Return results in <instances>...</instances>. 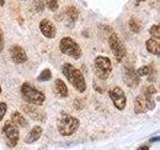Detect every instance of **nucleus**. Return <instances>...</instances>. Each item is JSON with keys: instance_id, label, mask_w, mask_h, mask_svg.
Masks as SVG:
<instances>
[{"instance_id": "1", "label": "nucleus", "mask_w": 160, "mask_h": 150, "mask_svg": "<svg viewBox=\"0 0 160 150\" xmlns=\"http://www.w3.org/2000/svg\"><path fill=\"white\" fill-rule=\"evenodd\" d=\"M157 94V89L153 85H149L143 90V92L135 100L134 111L136 114L147 112L155 108V101L153 100L154 95Z\"/></svg>"}, {"instance_id": "2", "label": "nucleus", "mask_w": 160, "mask_h": 150, "mask_svg": "<svg viewBox=\"0 0 160 150\" xmlns=\"http://www.w3.org/2000/svg\"><path fill=\"white\" fill-rule=\"evenodd\" d=\"M62 73L67 78L69 83L77 90L79 93H83L86 90V81L79 69L74 67L72 64L65 63L62 65Z\"/></svg>"}, {"instance_id": "3", "label": "nucleus", "mask_w": 160, "mask_h": 150, "mask_svg": "<svg viewBox=\"0 0 160 150\" xmlns=\"http://www.w3.org/2000/svg\"><path fill=\"white\" fill-rule=\"evenodd\" d=\"M21 93L25 101L34 105H41L45 101V95L34 85L25 82L21 86Z\"/></svg>"}, {"instance_id": "4", "label": "nucleus", "mask_w": 160, "mask_h": 150, "mask_svg": "<svg viewBox=\"0 0 160 150\" xmlns=\"http://www.w3.org/2000/svg\"><path fill=\"white\" fill-rule=\"evenodd\" d=\"M79 127V120L69 114H63L58 121V132L62 136H70Z\"/></svg>"}, {"instance_id": "5", "label": "nucleus", "mask_w": 160, "mask_h": 150, "mask_svg": "<svg viewBox=\"0 0 160 150\" xmlns=\"http://www.w3.org/2000/svg\"><path fill=\"white\" fill-rule=\"evenodd\" d=\"M60 51L62 53L66 54L67 56L72 57L73 59H79L82 56V50L77 42L73 40L71 37H63L60 40L59 43Z\"/></svg>"}, {"instance_id": "6", "label": "nucleus", "mask_w": 160, "mask_h": 150, "mask_svg": "<svg viewBox=\"0 0 160 150\" xmlns=\"http://www.w3.org/2000/svg\"><path fill=\"white\" fill-rule=\"evenodd\" d=\"M94 70L99 79L106 80L112 72L111 60L105 56H97L94 60Z\"/></svg>"}, {"instance_id": "7", "label": "nucleus", "mask_w": 160, "mask_h": 150, "mask_svg": "<svg viewBox=\"0 0 160 150\" xmlns=\"http://www.w3.org/2000/svg\"><path fill=\"white\" fill-rule=\"evenodd\" d=\"M108 43H109V47L111 49V51L113 52L115 58L118 62H121L122 60L126 57V48H125V45L123 41L117 34H112L109 36L108 39Z\"/></svg>"}, {"instance_id": "8", "label": "nucleus", "mask_w": 160, "mask_h": 150, "mask_svg": "<svg viewBox=\"0 0 160 150\" xmlns=\"http://www.w3.org/2000/svg\"><path fill=\"white\" fill-rule=\"evenodd\" d=\"M3 132L9 146H16L19 140V130L12 121H7L3 127Z\"/></svg>"}, {"instance_id": "9", "label": "nucleus", "mask_w": 160, "mask_h": 150, "mask_svg": "<svg viewBox=\"0 0 160 150\" xmlns=\"http://www.w3.org/2000/svg\"><path fill=\"white\" fill-rule=\"evenodd\" d=\"M109 97L112 100L114 106L118 110H123L126 106V95L122 88L118 86L112 88L109 91Z\"/></svg>"}, {"instance_id": "10", "label": "nucleus", "mask_w": 160, "mask_h": 150, "mask_svg": "<svg viewBox=\"0 0 160 150\" xmlns=\"http://www.w3.org/2000/svg\"><path fill=\"white\" fill-rule=\"evenodd\" d=\"M123 81L128 87H136L140 82L139 76L136 74V70L133 67H125L123 73Z\"/></svg>"}, {"instance_id": "11", "label": "nucleus", "mask_w": 160, "mask_h": 150, "mask_svg": "<svg viewBox=\"0 0 160 150\" xmlns=\"http://www.w3.org/2000/svg\"><path fill=\"white\" fill-rule=\"evenodd\" d=\"M10 55H11V59L13 60V62L17 64H22L26 62L28 59L24 48L17 44L12 45L11 48H10Z\"/></svg>"}, {"instance_id": "12", "label": "nucleus", "mask_w": 160, "mask_h": 150, "mask_svg": "<svg viewBox=\"0 0 160 150\" xmlns=\"http://www.w3.org/2000/svg\"><path fill=\"white\" fill-rule=\"evenodd\" d=\"M39 29L46 38L52 39L56 36V27L48 19H42L39 23Z\"/></svg>"}, {"instance_id": "13", "label": "nucleus", "mask_w": 160, "mask_h": 150, "mask_svg": "<svg viewBox=\"0 0 160 150\" xmlns=\"http://www.w3.org/2000/svg\"><path fill=\"white\" fill-rule=\"evenodd\" d=\"M54 92L57 96L65 98L68 96V88L61 79H56L54 82Z\"/></svg>"}, {"instance_id": "14", "label": "nucleus", "mask_w": 160, "mask_h": 150, "mask_svg": "<svg viewBox=\"0 0 160 150\" xmlns=\"http://www.w3.org/2000/svg\"><path fill=\"white\" fill-rule=\"evenodd\" d=\"M42 131L43 130H42L41 126H34L27 134L26 138H25V142L27 144H31L35 141H37V140L40 138V136H41Z\"/></svg>"}, {"instance_id": "15", "label": "nucleus", "mask_w": 160, "mask_h": 150, "mask_svg": "<svg viewBox=\"0 0 160 150\" xmlns=\"http://www.w3.org/2000/svg\"><path fill=\"white\" fill-rule=\"evenodd\" d=\"M66 16H67V21L71 25L70 26H73L75 22L77 21L78 16H79V11L77 10L76 7L74 6H68L66 9Z\"/></svg>"}, {"instance_id": "16", "label": "nucleus", "mask_w": 160, "mask_h": 150, "mask_svg": "<svg viewBox=\"0 0 160 150\" xmlns=\"http://www.w3.org/2000/svg\"><path fill=\"white\" fill-rule=\"evenodd\" d=\"M146 49L148 50V52L152 53L154 55H159L160 53V43L159 40L150 38L146 41Z\"/></svg>"}, {"instance_id": "17", "label": "nucleus", "mask_w": 160, "mask_h": 150, "mask_svg": "<svg viewBox=\"0 0 160 150\" xmlns=\"http://www.w3.org/2000/svg\"><path fill=\"white\" fill-rule=\"evenodd\" d=\"M11 121L15 125H19V126H27V121L25 120V118L21 115V113H19L18 111L13 112L11 115Z\"/></svg>"}, {"instance_id": "18", "label": "nucleus", "mask_w": 160, "mask_h": 150, "mask_svg": "<svg viewBox=\"0 0 160 150\" xmlns=\"http://www.w3.org/2000/svg\"><path fill=\"white\" fill-rule=\"evenodd\" d=\"M129 29L131 30V32L133 33H139L141 30V23H140L137 19L131 18L129 20Z\"/></svg>"}, {"instance_id": "19", "label": "nucleus", "mask_w": 160, "mask_h": 150, "mask_svg": "<svg viewBox=\"0 0 160 150\" xmlns=\"http://www.w3.org/2000/svg\"><path fill=\"white\" fill-rule=\"evenodd\" d=\"M52 78V73L49 69H44L43 71L40 73V75L37 77V80L39 82H46L49 81Z\"/></svg>"}, {"instance_id": "20", "label": "nucleus", "mask_w": 160, "mask_h": 150, "mask_svg": "<svg viewBox=\"0 0 160 150\" xmlns=\"http://www.w3.org/2000/svg\"><path fill=\"white\" fill-rule=\"evenodd\" d=\"M150 34L152 35L153 39H156V40H159L160 39V27L159 25H153V26L150 28Z\"/></svg>"}, {"instance_id": "21", "label": "nucleus", "mask_w": 160, "mask_h": 150, "mask_svg": "<svg viewBox=\"0 0 160 150\" xmlns=\"http://www.w3.org/2000/svg\"><path fill=\"white\" fill-rule=\"evenodd\" d=\"M43 2L48 6V8L52 11H55L58 8V1L57 0H43Z\"/></svg>"}, {"instance_id": "22", "label": "nucleus", "mask_w": 160, "mask_h": 150, "mask_svg": "<svg viewBox=\"0 0 160 150\" xmlns=\"http://www.w3.org/2000/svg\"><path fill=\"white\" fill-rule=\"evenodd\" d=\"M150 72V66H142L136 70V74L138 76H144V75H148Z\"/></svg>"}, {"instance_id": "23", "label": "nucleus", "mask_w": 160, "mask_h": 150, "mask_svg": "<svg viewBox=\"0 0 160 150\" xmlns=\"http://www.w3.org/2000/svg\"><path fill=\"white\" fill-rule=\"evenodd\" d=\"M34 7L37 12H42L44 10V2L43 0H36L34 3Z\"/></svg>"}, {"instance_id": "24", "label": "nucleus", "mask_w": 160, "mask_h": 150, "mask_svg": "<svg viewBox=\"0 0 160 150\" xmlns=\"http://www.w3.org/2000/svg\"><path fill=\"white\" fill-rule=\"evenodd\" d=\"M6 110H7V105L6 103L4 102H0V121L3 119L5 113H6Z\"/></svg>"}, {"instance_id": "25", "label": "nucleus", "mask_w": 160, "mask_h": 150, "mask_svg": "<svg viewBox=\"0 0 160 150\" xmlns=\"http://www.w3.org/2000/svg\"><path fill=\"white\" fill-rule=\"evenodd\" d=\"M4 34H3V30L0 27V53L3 51L4 49Z\"/></svg>"}, {"instance_id": "26", "label": "nucleus", "mask_w": 160, "mask_h": 150, "mask_svg": "<svg viewBox=\"0 0 160 150\" xmlns=\"http://www.w3.org/2000/svg\"><path fill=\"white\" fill-rule=\"evenodd\" d=\"M160 140V137L159 136H156V137H152L151 139L149 140L150 142H156V141H159Z\"/></svg>"}, {"instance_id": "27", "label": "nucleus", "mask_w": 160, "mask_h": 150, "mask_svg": "<svg viewBox=\"0 0 160 150\" xmlns=\"http://www.w3.org/2000/svg\"><path fill=\"white\" fill-rule=\"evenodd\" d=\"M136 150H149V147H148V146H146V145H143V146L138 147Z\"/></svg>"}, {"instance_id": "28", "label": "nucleus", "mask_w": 160, "mask_h": 150, "mask_svg": "<svg viewBox=\"0 0 160 150\" xmlns=\"http://www.w3.org/2000/svg\"><path fill=\"white\" fill-rule=\"evenodd\" d=\"M5 4V0H0V6H3Z\"/></svg>"}, {"instance_id": "29", "label": "nucleus", "mask_w": 160, "mask_h": 150, "mask_svg": "<svg viewBox=\"0 0 160 150\" xmlns=\"http://www.w3.org/2000/svg\"><path fill=\"white\" fill-rule=\"evenodd\" d=\"M136 2H141V1H145V0H135Z\"/></svg>"}, {"instance_id": "30", "label": "nucleus", "mask_w": 160, "mask_h": 150, "mask_svg": "<svg viewBox=\"0 0 160 150\" xmlns=\"http://www.w3.org/2000/svg\"><path fill=\"white\" fill-rule=\"evenodd\" d=\"M1 91H2V90H1V87H0V93H1Z\"/></svg>"}]
</instances>
